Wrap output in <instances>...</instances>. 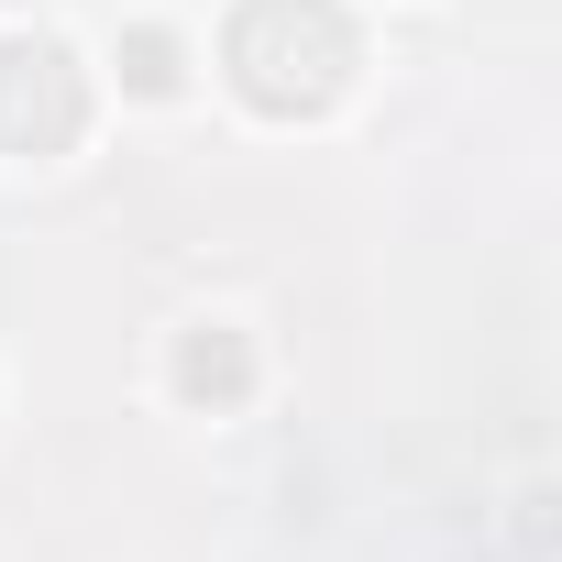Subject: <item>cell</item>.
Returning a JSON list of instances; mask_svg holds the SVG:
<instances>
[{
    "label": "cell",
    "instance_id": "6da1fadb",
    "mask_svg": "<svg viewBox=\"0 0 562 562\" xmlns=\"http://www.w3.org/2000/svg\"><path fill=\"white\" fill-rule=\"evenodd\" d=\"M221 67H232L243 111H265V122H321V111L353 89L364 45H353V23H342V0H243L232 34H221Z\"/></svg>",
    "mask_w": 562,
    "mask_h": 562
},
{
    "label": "cell",
    "instance_id": "7a4b0ae2",
    "mask_svg": "<svg viewBox=\"0 0 562 562\" xmlns=\"http://www.w3.org/2000/svg\"><path fill=\"white\" fill-rule=\"evenodd\" d=\"M89 133V67L56 34L0 45V155H67Z\"/></svg>",
    "mask_w": 562,
    "mask_h": 562
},
{
    "label": "cell",
    "instance_id": "3957f363",
    "mask_svg": "<svg viewBox=\"0 0 562 562\" xmlns=\"http://www.w3.org/2000/svg\"><path fill=\"white\" fill-rule=\"evenodd\" d=\"M166 375H177V397H188V408L232 419V408L254 397V331H232V321H188V331H177V353H166Z\"/></svg>",
    "mask_w": 562,
    "mask_h": 562
},
{
    "label": "cell",
    "instance_id": "277c9868",
    "mask_svg": "<svg viewBox=\"0 0 562 562\" xmlns=\"http://www.w3.org/2000/svg\"><path fill=\"white\" fill-rule=\"evenodd\" d=\"M122 89H133V100H177V89H188V45H177L166 23H133V34H122Z\"/></svg>",
    "mask_w": 562,
    "mask_h": 562
}]
</instances>
